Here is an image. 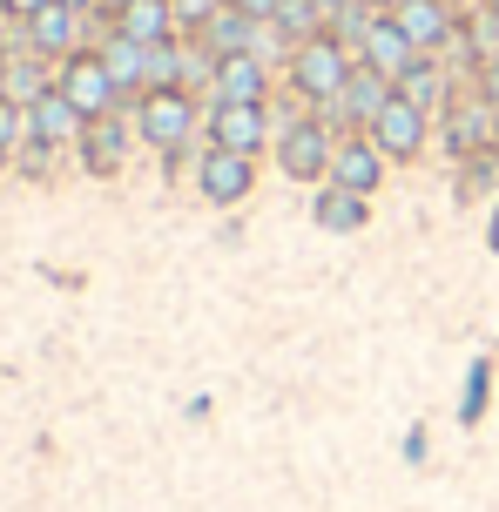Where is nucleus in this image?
<instances>
[{
    "mask_svg": "<svg viewBox=\"0 0 499 512\" xmlns=\"http://www.w3.org/2000/svg\"><path fill=\"white\" fill-rule=\"evenodd\" d=\"M203 95L189 88H149L129 102V122H135V142H149L156 155H183L203 142Z\"/></svg>",
    "mask_w": 499,
    "mask_h": 512,
    "instance_id": "obj_1",
    "label": "nucleus"
},
{
    "mask_svg": "<svg viewBox=\"0 0 499 512\" xmlns=\"http://www.w3.org/2000/svg\"><path fill=\"white\" fill-rule=\"evenodd\" d=\"M351 68H358V54H351V48H338L331 34H311V41H297V48H290L284 88L304 108H324V102H338V88L351 81Z\"/></svg>",
    "mask_w": 499,
    "mask_h": 512,
    "instance_id": "obj_2",
    "label": "nucleus"
},
{
    "mask_svg": "<svg viewBox=\"0 0 499 512\" xmlns=\"http://www.w3.org/2000/svg\"><path fill=\"white\" fill-rule=\"evenodd\" d=\"M493 122H499V102L479 88V81H459V88H452V102L439 108V149H446L452 162L493 149Z\"/></svg>",
    "mask_w": 499,
    "mask_h": 512,
    "instance_id": "obj_3",
    "label": "nucleus"
},
{
    "mask_svg": "<svg viewBox=\"0 0 499 512\" xmlns=\"http://www.w3.org/2000/svg\"><path fill=\"white\" fill-rule=\"evenodd\" d=\"M270 149H277V169H284L290 182H331L338 128H324V122L311 115V108H304L297 122H284V128H277V142H270Z\"/></svg>",
    "mask_w": 499,
    "mask_h": 512,
    "instance_id": "obj_4",
    "label": "nucleus"
},
{
    "mask_svg": "<svg viewBox=\"0 0 499 512\" xmlns=\"http://www.w3.org/2000/svg\"><path fill=\"white\" fill-rule=\"evenodd\" d=\"M203 142L237 149V155H263L277 142V115H270V102H210L203 108Z\"/></svg>",
    "mask_w": 499,
    "mask_h": 512,
    "instance_id": "obj_5",
    "label": "nucleus"
},
{
    "mask_svg": "<svg viewBox=\"0 0 499 512\" xmlns=\"http://www.w3.org/2000/svg\"><path fill=\"white\" fill-rule=\"evenodd\" d=\"M54 88H61V95L81 108V122H95V115H115V108H129V102H122V88H115V75L102 68V54H95V48L68 54V61L54 68Z\"/></svg>",
    "mask_w": 499,
    "mask_h": 512,
    "instance_id": "obj_6",
    "label": "nucleus"
},
{
    "mask_svg": "<svg viewBox=\"0 0 499 512\" xmlns=\"http://www.w3.org/2000/svg\"><path fill=\"white\" fill-rule=\"evenodd\" d=\"M365 135L385 149V162H425V149H432V115H425V108H412V102L392 88V102L371 115Z\"/></svg>",
    "mask_w": 499,
    "mask_h": 512,
    "instance_id": "obj_7",
    "label": "nucleus"
},
{
    "mask_svg": "<svg viewBox=\"0 0 499 512\" xmlns=\"http://www.w3.org/2000/svg\"><path fill=\"white\" fill-rule=\"evenodd\" d=\"M196 189H203V203L216 209H237L250 203V189H257V155H237V149H196Z\"/></svg>",
    "mask_w": 499,
    "mask_h": 512,
    "instance_id": "obj_8",
    "label": "nucleus"
},
{
    "mask_svg": "<svg viewBox=\"0 0 499 512\" xmlns=\"http://www.w3.org/2000/svg\"><path fill=\"white\" fill-rule=\"evenodd\" d=\"M21 41L41 54V61H54V68H61L68 54H81L88 41H95V27H88V14H75L68 0H54V7H41V14H34V21H21Z\"/></svg>",
    "mask_w": 499,
    "mask_h": 512,
    "instance_id": "obj_9",
    "label": "nucleus"
},
{
    "mask_svg": "<svg viewBox=\"0 0 499 512\" xmlns=\"http://www.w3.org/2000/svg\"><path fill=\"white\" fill-rule=\"evenodd\" d=\"M135 149V122H129V108H115V115H95V122H81L75 135V155H81V169L88 176H122V162H129Z\"/></svg>",
    "mask_w": 499,
    "mask_h": 512,
    "instance_id": "obj_10",
    "label": "nucleus"
},
{
    "mask_svg": "<svg viewBox=\"0 0 499 512\" xmlns=\"http://www.w3.org/2000/svg\"><path fill=\"white\" fill-rule=\"evenodd\" d=\"M392 21L405 27V41H412L419 54H439V61H446L452 41H459V21H466V14H459L452 0H398Z\"/></svg>",
    "mask_w": 499,
    "mask_h": 512,
    "instance_id": "obj_11",
    "label": "nucleus"
},
{
    "mask_svg": "<svg viewBox=\"0 0 499 512\" xmlns=\"http://www.w3.org/2000/svg\"><path fill=\"white\" fill-rule=\"evenodd\" d=\"M385 169H392V162H385V149L371 142L365 128H358V135H338V155H331V182H338V189L378 196V189H385Z\"/></svg>",
    "mask_w": 499,
    "mask_h": 512,
    "instance_id": "obj_12",
    "label": "nucleus"
},
{
    "mask_svg": "<svg viewBox=\"0 0 499 512\" xmlns=\"http://www.w3.org/2000/svg\"><path fill=\"white\" fill-rule=\"evenodd\" d=\"M270 88H277V68L263 54H223L210 102H270Z\"/></svg>",
    "mask_w": 499,
    "mask_h": 512,
    "instance_id": "obj_13",
    "label": "nucleus"
},
{
    "mask_svg": "<svg viewBox=\"0 0 499 512\" xmlns=\"http://www.w3.org/2000/svg\"><path fill=\"white\" fill-rule=\"evenodd\" d=\"M81 135V108L61 95V88H48V95H34L27 102V142H48V149H75Z\"/></svg>",
    "mask_w": 499,
    "mask_h": 512,
    "instance_id": "obj_14",
    "label": "nucleus"
},
{
    "mask_svg": "<svg viewBox=\"0 0 499 512\" xmlns=\"http://www.w3.org/2000/svg\"><path fill=\"white\" fill-rule=\"evenodd\" d=\"M358 61H365V68H378V75L398 88V75L419 61V48L405 41V27H398L392 14H378V21H371V34H365V48H358Z\"/></svg>",
    "mask_w": 499,
    "mask_h": 512,
    "instance_id": "obj_15",
    "label": "nucleus"
},
{
    "mask_svg": "<svg viewBox=\"0 0 499 512\" xmlns=\"http://www.w3.org/2000/svg\"><path fill=\"white\" fill-rule=\"evenodd\" d=\"M452 88H459V81H452V68L439 61V54H419V61L398 75V95H405L412 108H425L432 122H439V108L452 102Z\"/></svg>",
    "mask_w": 499,
    "mask_h": 512,
    "instance_id": "obj_16",
    "label": "nucleus"
},
{
    "mask_svg": "<svg viewBox=\"0 0 499 512\" xmlns=\"http://www.w3.org/2000/svg\"><path fill=\"white\" fill-rule=\"evenodd\" d=\"M311 223H317V230H331V236H358L371 223V196H351V189H338V182H317Z\"/></svg>",
    "mask_w": 499,
    "mask_h": 512,
    "instance_id": "obj_17",
    "label": "nucleus"
},
{
    "mask_svg": "<svg viewBox=\"0 0 499 512\" xmlns=\"http://www.w3.org/2000/svg\"><path fill=\"white\" fill-rule=\"evenodd\" d=\"M95 54H102V68L115 75V88H122V102H135V95H142V81H149V48L108 27L102 41H95Z\"/></svg>",
    "mask_w": 499,
    "mask_h": 512,
    "instance_id": "obj_18",
    "label": "nucleus"
},
{
    "mask_svg": "<svg viewBox=\"0 0 499 512\" xmlns=\"http://www.w3.org/2000/svg\"><path fill=\"white\" fill-rule=\"evenodd\" d=\"M108 21H115V34H129V41H142V48H156V41H176V34H183L169 0H129V7H115Z\"/></svg>",
    "mask_w": 499,
    "mask_h": 512,
    "instance_id": "obj_19",
    "label": "nucleus"
},
{
    "mask_svg": "<svg viewBox=\"0 0 499 512\" xmlns=\"http://www.w3.org/2000/svg\"><path fill=\"white\" fill-rule=\"evenodd\" d=\"M257 34H263V21H250L243 7H230V0H223V14H216V21L203 27L196 41H203V48L223 61V54H257Z\"/></svg>",
    "mask_w": 499,
    "mask_h": 512,
    "instance_id": "obj_20",
    "label": "nucleus"
},
{
    "mask_svg": "<svg viewBox=\"0 0 499 512\" xmlns=\"http://www.w3.org/2000/svg\"><path fill=\"white\" fill-rule=\"evenodd\" d=\"M459 196H466V203H479V196L493 203L499 196V149H479V155L459 162Z\"/></svg>",
    "mask_w": 499,
    "mask_h": 512,
    "instance_id": "obj_21",
    "label": "nucleus"
},
{
    "mask_svg": "<svg viewBox=\"0 0 499 512\" xmlns=\"http://www.w3.org/2000/svg\"><path fill=\"white\" fill-rule=\"evenodd\" d=\"M371 21H378V7H365V0H351V7H338V14H331V27H324V34H331V41H338V48H365V34H371Z\"/></svg>",
    "mask_w": 499,
    "mask_h": 512,
    "instance_id": "obj_22",
    "label": "nucleus"
},
{
    "mask_svg": "<svg viewBox=\"0 0 499 512\" xmlns=\"http://www.w3.org/2000/svg\"><path fill=\"white\" fill-rule=\"evenodd\" d=\"M277 34H284L290 48H297V41H311V34H324V14H317V0H284V7H277Z\"/></svg>",
    "mask_w": 499,
    "mask_h": 512,
    "instance_id": "obj_23",
    "label": "nucleus"
},
{
    "mask_svg": "<svg viewBox=\"0 0 499 512\" xmlns=\"http://www.w3.org/2000/svg\"><path fill=\"white\" fill-rule=\"evenodd\" d=\"M149 88H183V34L149 48V81H142V95H149Z\"/></svg>",
    "mask_w": 499,
    "mask_h": 512,
    "instance_id": "obj_24",
    "label": "nucleus"
},
{
    "mask_svg": "<svg viewBox=\"0 0 499 512\" xmlns=\"http://www.w3.org/2000/svg\"><path fill=\"white\" fill-rule=\"evenodd\" d=\"M27 149V108L14 95H0V162Z\"/></svg>",
    "mask_w": 499,
    "mask_h": 512,
    "instance_id": "obj_25",
    "label": "nucleus"
},
{
    "mask_svg": "<svg viewBox=\"0 0 499 512\" xmlns=\"http://www.w3.org/2000/svg\"><path fill=\"white\" fill-rule=\"evenodd\" d=\"M169 7H176V27H183V34H203V27L223 14V0H169Z\"/></svg>",
    "mask_w": 499,
    "mask_h": 512,
    "instance_id": "obj_26",
    "label": "nucleus"
},
{
    "mask_svg": "<svg viewBox=\"0 0 499 512\" xmlns=\"http://www.w3.org/2000/svg\"><path fill=\"white\" fill-rule=\"evenodd\" d=\"M486 378H493V364H473V378H466V398H459V418L473 425L479 405H486Z\"/></svg>",
    "mask_w": 499,
    "mask_h": 512,
    "instance_id": "obj_27",
    "label": "nucleus"
},
{
    "mask_svg": "<svg viewBox=\"0 0 499 512\" xmlns=\"http://www.w3.org/2000/svg\"><path fill=\"white\" fill-rule=\"evenodd\" d=\"M41 7H54V0H0V14H7V21H34Z\"/></svg>",
    "mask_w": 499,
    "mask_h": 512,
    "instance_id": "obj_28",
    "label": "nucleus"
},
{
    "mask_svg": "<svg viewBox=\"0 0 499 512\" xmlns=\"http://www.w3.org/2000/svg\"><path fill=\"white\" fill-rule=\"evenodd\" d=\"M230 7H243L250 21H277V7H284V0H230Z\"/></svg>",
    "mask_w": 499,
    "mask_h": 512,
    "instance_id": "obj_29",
    "label": "nucleus"
},
{
    "mask_svg": "<svg viewBox=\"0 0 499 512\" xmlns=\"http://www.w3.org/2000/svg\"><path fill=\"white\" fill-rule=\"evenodd\" d=\"M473 81H479V88H486V95H493V102H499V54H493V61H486V68H479Z\"/></svg>",
    "mask_w": 499,
    "mask_h": 512,
    "instance_id": "obj_30",
    "label": "nucleus"
},
{
    "mask_svg": "<svg viewBox=\"0 0 499 512\" xmlns=\"http://www.w3.org/2000/svg\"><path fill=\"white\" fill-rule=\"evenodd\" d=\"M486 250L499 256V196H493V203H486Z\"/></svg>",
    "mask_w": 499,
    "mask_h": 512,
    "instance_id": "obj_31",
    "label": "nucleus"
},
{
    "mask_svg": "<svg viewBox=\"0 0 499 512\" xmlns=\"http://www.w3.org/2000/svg\"><path fill=\"white\" fill-rule=\"evenodd\" d=\"M68 7H75V14H102V0H68Z\"/></svg>",
    "mask_w": 499,
    "mask_h": 512,
    "instance_id": "obj_32",
    "label": "nucleus"
},
{
    "mask_svg": "<svg viewBox=\"0 0 499 512\" xmlns=\"http://www.w3.org/2000/svg\"><path fill=\"white\" fill-rule=\"evenodd\" d=\"M479 7H486V21H499V0H479Z\"/></svg>",
    "mask_w": 499,
    "mask_h": 512,
    "instance_id": "obj_33",
    "label": "nucleus"
},
{
    "mask_svg": "<svg viewBox=\"0 0 499 512\" xmlns=\"http://www.w3.org/2000/svg\"><path fill=\"white\" fill-rule=\"evenodd\" d=\"M452 7H459V14H473V7H479V0H452Z\"/></svg>",
    "mask_w": 499,
    "mask_h": 512,
    "instance_id": "obj_34",
    "label": "nucleus"
},
{
    "mask_svg": "<svg viewBox=\"0 0 499 512\" xmlns=\"http://www.w3.org/2000/svg\"><path fill=\"white\" fill-rule=\"evenodd\" d=\"M115 7H129V0H102V14H115Z\"/></svg>",
    "mask_w": 499,
    "mask_h": 512,
    "instance_id": "obj_35",
    "label": "nucleus"
},
{
    "mask_svg": "<svg viewBox=\"0 0 499 512\" xmlns=\"http://www.w3.org/2000/svg\"><path fill=\"white\" fill-rule=\"evenodd\" d=\"M493 149H499V122H493Z\"/></svg>",
    "mask_w": 499,
    "mask_h": 512,
    "instance_id": "obj_36",
    "label": "nucleus"
}]
</instances>
